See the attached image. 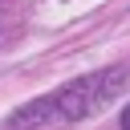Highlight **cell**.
Returning a JSON list of instances; mask_svg holds the SVG:
<instances>
[{"instance_id":"6da1fadb","label":"cell","mask_w":130,"mask_h":130,"mask_svg":"<svg viewBox=\"0 0 130 130\" xmlns=\"http://www.w3.org/2000/svg\"><path fill=\"white\" fill-rule=\"evenodd\" d=\"M126 85H130V65H110V69L85 73V77L61 85V89L12 110L8 130H41V126H53V122H81L89 114H102Z\"/></svg>"},{"instance_id":"7a4b0ae2","label":"cell","mask_w":130,"mask_h":130,"mask_svg":"<svg viewBox=\"0 0 130 130\" xmlns=\"http://www.w3.org/2000/svg\"><path fill=\"white\" fill-rule=\"evenodd\" d=\"M122 130H130V102H126V110H122Z\"/></svg>"}]
</instances>
